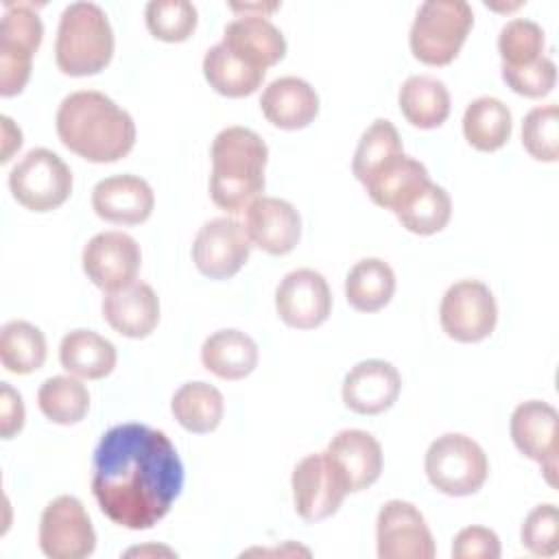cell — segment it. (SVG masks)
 Here are the masks:
<instances>
[{
    "instance_id": "obj_40",
    "label": "cell",
    "mask_w": 559,
    "mask_h": 559,
    "mask_svg": "<svg viewBox=\"0 0 559 559\" xmlns=\"http://www.w3.org/2000/svg\"><path fill=\"white\" fill-rule=\"evenodd\" d=\"M502 79L515 94L526 98H542L555 87L557 68L552 59L542 57L539 61L524 68H502Z\"/></svg>"
},
{
    "instance_id": "obj_3",
    "label": "cell",
    "mask_w": 559,
    "mask_h": 559,
    "mask_svg": "<svg viewBox=\"0 0 559 559\" xmlns=\"http://www.w3.org/2000/svg\"><path fill=\"white\" fill-rule=\"evenodd\" d=\"M210 197L227 214L247 212L264 192L266 142L247 127H227L216 133L212 148Z\"/></svg>"
},
{
    "instance_id": "obj_7",
    "label": "cell",
    "mask_w": 559,
    "mask_h": 559,
    "mask_svg": "<svg viewBox=\"0 0 559 559\" xmlns=\"http://www.w3.org/2000/svg\"><path fill=\"white\" fill-rule=\"evenodd\" d=\"M44 37V24L28 2H7L0 22V94H20L33 68V55Z\"/></svg>"
},
{
    "instance_id": "obj_36",
    "label": "cell",
    "mask_w": 559,
    "mask_h": 559,
    "mask_svg": "<svg viewBox=\"0 0 559 559\" xmlns=\"http://www.w3.org/2000/svg\"><path fill=\"white\" fill-rule=\"evenodd\" d=\"M546 48L544 31L537 22L526 17L509 20L498 35V52L502 68H524L539 61Z\"/></svg>"
},
{
    "instance_id": "obj_21",
    "label": "cell",
    "mask_w": 559,
    "mask_h": 559,
    "mask_svg": "<svg viewBox=\"0 0 559 559\" xmlns=\"http://www.w3.org/2000/svg\"><path fill=\"white\" fill-rule=\"evenodd\" d=\"M325 454L341 472L349 491H362L380 478L382 448L367 430L347 428L336 432L328 443Z\"/></svg>"
},
{
    "instance_id": "obj_13",
    "label": "cell",
    "mask_w": 559,
    "mask_h": 559,
    "mask_svg": "<svg viewBox=\"0 0 559 559\" xmlns=\"http://www.w3.org/2000/svg\"><path fill=\"white\" fill-rule=\"evenodd\" d=\"M251 247L242 223L231 216L212 218L194 236L192 262L210 280H229L245 266Z\"/></svg>"
},
{
    "instance_id": "obj_12",
    "label": "cell",
    "mask_w": 559,
    "mask_h": 559,
    "mask_svg": "<svg viewBox=\"0 0 559 559\" xmlns=\"http://www.w3.org/2000/svg\"><path fill=\"white\" fill-rule=\"evenodd\" d=\"M380 559H432L437 548L421 511L406 500L382 504L376 522Z\"/></svg>"
},
{
    "instance_id": "obj_42",
    "label": "cell",
    "mask_w": 559,
    "mask_h": 559,
    "mask_svg": "<svg viewBox=\"0 0 559 559\" xmlns=\"http://www.w3.org/2000/svg\"><path fill=\"white\" fill-rule=\"evenodd\" d=\"M24 402L22 395L9 384H0V435L2 439L15 437L24 428Z\"/></svg>"
},
{
    "instance_id": "obj_1",
    "label": "cell",
    "mask_w": 559,
    "mask_h": 559,
    "mask_svg": "<svg viewBox=\"0 0 559 559\" xmlns=\"http://www.w3.org/2000/svg\"><path fill=\"white\" fill-rule=\"evenodd\" d=\"M183 489V463L166 432L144 424L109 428L92 461V493L118 526L142 531L170 511Z\"/></svg>"
},
{
    "instance_id": "obj_24",
    "label": "cell",
    "mask_w": 559,
    "mask_h": 559,
    "mask_svg": "<svg viewBox=\"0 0 559 559\" xmlns=\"http://www.w3.org/2000/svg\"><path fill=\"white\" fill-rule=\"evenodd\" d=\"M201 362L221 380H242L258 365V345L240 330H218L203 341Z\"/></svg>"
},
{
    "instance_id": "obj_2",
    "label": "cell",
    "mask_w": 559,
    "mask_h": 559,
    "mask_svg": "<svg viewBox=\"0 0 559 559\" xmlns=\"http://www.w3.org/2000/svg\"><path fill=\"white\" fill-rule=\"evenodd\" d=\"M57 135L74 155L94 164H109L131 153L135 122L107 94L81 90L61 100L57 109Z\"/></svg>"
},
{
    "instance_id": "obj_19",
    "label": "cell",
    "mask_w": 559,
    "mask_h": 559,
    "mask_svg": "<svg viewBox=\"0 0 559 559\" xmlns=\"http://www.w3.org/2000/svg\"><path fill=\"white\" fill-rule=\"evenodd\" d=\"M92 207L107 223L140 225L153 214L155 194L138 175H111L94 186Z\"/></svg>"
},
{
    "instance_id": "obj_10",
    "label": "cell",
    "mask_w": 559,
    "mask_h": 559,
    "mask_svg": "<svg viewBox=\"0 0 559 559\" xmlns=\"http://www.w3.org/2000/svg\"><path fill=\"white\" fill-rule=\"evenodd\" d=\"M39 548L50 559H83L96 548V533L83 502L74 496H57L39 520Z\"/></svg>"
},
{
    "instance_id": "obj_14",
    "label": "cell",
    "mask_w": 559,
    "mask_h": 559,
    "mask_svg": "<svg viewBox=\"0 0 559 559\" xmlns=\"http://www.w3.org/2000/svg\"><path fill=\"white\" fill-rule=\"evenodd\" d=\"M511 439L515 448L531 461L542 465L550 487L557 485V452H559V413L542 400H528L511 413Z\"/></svg>"
},
{
    "instance_id": "obj_43",
    "label": "cell",
    "mask_w": 559,
    "mask_h": 559,
    "mask_svg": "<svg viewBox=\"0 0 559 559\" xmlns=\"http://www.w3.org/2000/svg\"><path fill=\"white\" fill-rule=\"evenodd\" d=\"M2 122V162H9L11 155L22 146V131L13 124V120L9 116H2L0 118Z\"/></svg>"
},
{
    "instance_id": "obj_16",
    "label": "cell",
    "mask_w": 559,
    "mask_h": 559,
    "mask_svg": "<svg viewBox=\"0 0 559 559\" xmlns=\"http://www.w3.org/2000/svg\"><path fill=\"white\" fill-rule=\"evenodd\" d=\"M275 310L290 328H319L332 312V293L325 277L312 269L290 271L275 288Z\"/></svg>"
},
{
    "instance_id": "obj_9",
    "label": "cell",
    "mask_w": 559,
    "mask_h": 559,
    "mask_svg": "<svg viewBox=\"0 0 559 559\" xmlns=\"http://www.w3.org/2000/svg\"><path fill=\"white\" fill-rule=\"evenodd\" d=\"M439 321L450 338L459 343H478L496 328V297L489 286L478 280H459L441 299Z\"/></svg>"
},
{
    "instance_id": "obj_28",
    "label": "cell",
    "mask_w": 559,
    "mask_h": 559,
    "mask_svg": "<svg viewBox=\"0 0 559 559\" xmlns=\"http://www.w3.org/2000/svg\"><path fill=\"white\" fill-rule=\"evenodd\" d=\"M170 411L181 428L194 435H205L218 428L225 415V400L216 386L203 380H194L181 384L175 391Z\"/></svg>"
},
{
    "instance_id": "obj_31",
    "label": "cell",
    "mask_w": 559,
    "mask_h": 559,
    "mask_svg": "<svg viewBox=\"0 0 559 559\" xmlns=\"http://www.w3.org/2000/svg\"><path fill=\"white\" fill-rule=\"evenodd\" d=\"M203 76L210 87L227 98H242L253 94L264 79V70L238 59L223 41L212 46L203 57Z\"/></svg>"
},
{
    "instance_id": "obj_8",
    "label": "cell",
    "mask_w": 559,
    "mask_h": 559,
    "mask_svg": "<svg viewBox=\"0 0 559 559\" xmlns=\"http://www.w3.org/2000/svg\"><path fill=\"white\" fill-rule=\"evenodd\" d=\"M9 188L22 207L50 212L68 201L72 192V170L50 148H33L13 166Z\"/></svg>"
},
{
    "instance_id": "obj_27",
    "label": "cell",
    "mask_w": 559,
    "mask_h": 559,
    "mask_svg": "<svg viewBox=\"0 0 559 559\" xmlns=\"http://www.w3.org/2000/svg\"><path fill=\"white\" fill-rule=\"evenodd\" d=\"M426 183H430L428 168L419 159H413L404 153L376 177H371L365 183V190L376 205L397 212Z\"/></svg>"
},
{
    "instance_id": "obj_26",
    "label": "cell",
    "mask_w": 559,
    "mask_h": 559,
    "mask_svg": "<svg viewBox=\"0 0 559 559\" xmlns=\"http://www.w3.org/2000/svg\"><path fill=\"white\" fill-rule=\"evenodd\" d=\"M397 105L413 127L435 129L450 116V92L443 81L428 74H415L402 83Z\"/></svg>"
},
{
    "instance_id": "obj_20",
    "label": "cell",
    "mask_w": 559,
    "mask_h": 559,
    "mask_svg": "<svg viewBox=\"0 0 559 559\" xmlns=\"http://www.w3.org/2000/svg\"><path fill=\"white\" fill-rule=\"evenodd\" d=\"M223 44L249 66L264 70L286 55L282 31L264 13H245L225 26Z\"/></svg>"
},
{
    "instance_id": "obj_18",
    "label": "cell",
    "mask_w": 559,
    "mask_h": 559,
    "mask_svg": "<svg viewBox=\"0 0 559 559\" xmlns=\"http://www.w3.org/2000/svg\"><path fill=\"white\" fill-rule=\"evenodd\" d=\"M402 389L400 371L380 358H369L349 369L343 380V402L358 415H378L389 411Z\"/></svg>"
},
{
    "instance_id": "obj_41",
    "label": "cell",
    "mask_w": 559,
    "mask_h": 559,
    "mask_svg": "<svg viewBox=\"0 0 559 559\" xmlns=\"http://www.w3.org/2000/svg\"><path fill=\"white\" fill-rule=\"evenodd\" d=\"M454 559H498L500 539L487 526H465L452 539Z\"/></svg>"
},
{
    "instance_id": "obj_29",
    "label": "cell",
    "mask_w": 559,
    "mask_h": 559,
    "mask_svg": "<svg viewBox=\"0 0 559 559\" xmlns=\"http://www.w3.org/2000/svg\"><path fill=\"white\" fill-rule=\"evenodd\" d=\"M511 129L513 120L509 107L493 96L472 100L463 114V135L469 146L483 153L502 148L511 138Z\"/></svg>"
},
{
    "instance_id": "obj_17",
    "label": "cell",
    "mask_w": 559,
    "mask_h": 559,
    "mask_svg": "<svg viewBox=\"0 0 559 559\" xmlns=\"http://www.w3.org/2000/svg\"><path fill=\"white\" fill-rule=\"evenodd\" d=\"M245 231L269 255H286L301 238V216L284 199L260 197L245 212Z\"/></svg>"
},
{
    "instance_id": "obj_33",
    "label": "cell",
    "mask_w": 559,
    "mask_h": 559,
    "mask_svg": "<svg viewBox=\"0 0 559 559\" xmlns=\"http://www.w3.org/2000/svg\"><path fill=\"white\" fill-rule=\"evenodd\" d=\"M48 347L44 332L22 319L4 323L0 332V360L11 373L26 376L37 371L46 360Z\"/></svg>"
},
{
    "instance_id": "obj_5",
    "label": "cell",
    "mask_w": 559,
    "mask_h": 559,
    "mask_svg": "<svg viewBox=\"0 0 559 559\" xmlns=\"http://www.w3.org/2000/svg\"><path fill=\"white\" fill-rule=\"evenodd\" d=\"M472 26L474 13L467 2L426 0L411 26V52L426 66H448L456 59Z\"/></svg>"
},
{
    "instance_id": "obj_30",
    "label": "cell",
    "mask_w": 559,
    "mask_h": 559,
    "mask_svg": "<svg viewBox=\"0 0 559 559\" xmlns=\"http://www.w3.org/2000/svg\"><path fill=\"white\" fill-rule=\"evenodd\" d=\"M395 293V273L380 258L358 260L345 277L347 304L358 312L382 310Z\"/></svg>"
},
{
    "instance_id": "obj_34",
    "label": "cell",
    "mask_w": 559,
    "mask_h": 559,
    "mask_svg": "<svg viewBox=\"0 0 559 559\" xmlns=\"http://www.w3.org/2000/svg\"><path fill=\"white\" fill-rule=\"evenodd\" d=\"M37 404L46 419L72 426L90 411V393L83 382L72 376H52L37 391Z\"/></svg>"
},
{
    "instance_id": "obj_37",
    "label": "cell",
    "mask_w": 559,
    "mask_h": 559,
    "mask_svg": "<svg viewBox=\"0 0 559 559\" xmlns=\"http://www.w3.org/2000/svg\"><path fill=\"white\" fill-rule=\"evenodd\" d=\"M146 28L155 39L186 41L197 28V7L188 0H153L144 11Z\"/></svg>"
},
{
    "instance_id": "obj_15",
    "label": "cell",
    "mask_w": 559,
    "mask_h": 559,
    "mask_svg": "<svg viewBox=\"0 0 559 559\" xmlns=\"http://www.w3.org/2000/svg\"><path fill=\"white\" fill-rule=\"evenodd\" d=\"M81 262L92 284L111 293L135 282L142 251L135 238L124 231H100L85 245Z\"/></svg>"
},
{
    "instance_id": "obj_11",
    "label": "cell",
    "mask_w": 559,
    "mask_h": 559,
    "mask_svg": "<svg viewBox=\"0 0 559 559\" xmlns=\"http://www.w3.org/2000/svg\"><path fill=\"white\" fill-rule=\"evenodd\" d=\"M295 511L306 522H319L334 515L349 493L341 472L325 452L304 456L290 478Z\"/></svg>"
},
{
    "instance_id": "obj_23",
    "label": "cell",
    "mask_w": 559,
    "mask_h": 559,
    "mask_svg": "<svg viewBox=\"0 0 559 559\" xmlns=\"http://www.w3.org/2000/svg\"><path fill=\"white\" fill-rule=\"evenodd\" d=\"M260 109L277 129H304L319 114V94L299 76H280L264 87Z\"/></svg>"
},
{
    "instance_id": "obj_38",
    "label": "cell",
    "mask_w": 559,
    "mask_h": 559,
    "mask_svg": "<svg viewBox=\"0 0 559 559\" xmlns=\"http://www.w3.org/2000/svg\"><path fill=\"white\" fill-rule=\"evenodd\" d=\"M522 146L537 162L559 157V107L555 103L531 109L522 122Z\"/></svg>"
},
{
    "instance_id": "obj_35",
    "label": "cell",
    "mask_w": 559,
    "mask_h": 559,
    "mask_svg": "<svg viewBox=\"0 0 559 559\" xmlns=\"http://www.w3.org/2000/svg\"><path fill=\"white\" fill-rule=\"evenodd\" d=\"M395 216L411 234L430 236L448 225L452 216V201L441 186L430 181L413 199H408L395 212Z\"/></svg>"
},
{
    "instance_id": "obj_39",
    "label": "cell",
    "mask_w": 559,
    "mask_h": 559,
    "mask_svg": "<svg viewBox=\"0 0 559 559\" xmlns=\"http://www.w3.org/2000/svg\"><path fill=\"white\" fill-rule=\"evenodd\" d=\"M522 546L537 557H552L559 550V511L552 502L537 504L524 518Z\"/></svg>"
},
{
    "instance_id": "obj_22",
    "label": "cell",
    "mask_w": 559,
    "mask_h": 559,
    "mask_svg": "<svg viewBox=\"0 0 559 559\" xmlns=\"http://www.w3.org/2000/svg\"><path fill=\"white\" fill-rule=\"evenodd\" d=\"M105 321L127 338H144L159 323V297L146 282H131L124 288L105 293Z\"/></svg>"
},
{
    "instance_id": "obj_6",
    "label": "cell",
    "mask_w": 559,
    "mask_h": 559,
    "mask_svg": "<svg viewBox=\"0 0 559 559\" xmlns=\"http://www.w3.org/2000/svg\"><path fill=\"white\" fill-rule=\"evenodd\" d=\"M424 467L430 485L448 496L476 493L489 474L485 450L461 432L437 437L426 450Z\"/></svg>"
},
{
    "instance_id": "obj_32",
    "label": "cell",
    "mask_w": 559,
    "mask_h": 559,
    "mask_svg": "<svg viewBox=\"0 0 559 559\" xmlns=\"http://www.w3.org/2000/svg\"><path fill=\"white\" fill-rule=\"evenodd\" d=\"M400 155H404V146L397 129L393 127L391 120L378 118L365 129V133L358 140L352 159V173L365 186L371 177L384 170Z\"/></svg>"
},
{
    "instance_id": "obj_4",
    "label": "cell",
    "mask_w": 559,
    "mask_h": 559,
    "mask_svg": "<svg viewBox=\"0 0 559 559\" xmlns=\"http://www.w3.org/2000/svg\"><path fill=\"white\" fill-rule=\"evenodd\" d=\"M114 57V31L107 13L94 2H72L63 9L55 61L68 76H87L105 70Z\"/></svg>"
},
{
    "instance_id": "obj_25",
    "label": "cell",
    "mask_w": 559,
    "mask_h": 559,
    "mask_svg": "<svg viewBox=\"0 0 559 559\" xmlns=\"http://www.w3.org/2000/svg\"><path fill=\"white\" fill-rule=\"evenodd\" d=\"M116 360L114 343L94 330H72L61 338L59 362L76 378L100 380L114 371Z\"/></svg>"
}]
</instances>
